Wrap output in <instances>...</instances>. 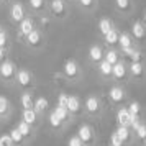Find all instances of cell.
<instances>
[{
	"instance_id": "6da1fadb",
	"label": "cell",
	"mask_w": 146,
	"mask_h": 146,
	"mask_svg": "<svg viewBox=\"0 0 146 146\" xmlns=\"http://www.w3.org/2000/svg\"><path fill=\"white\" fill-rule=\"evenodd\" d=\"M79 138L82 139V143L86 146H92L95 143V130H94L92 125H89V123H84V125L79 126Z\"/></svg>"
},
{
	"instance_id": "7a4b0ae2",
	"label": "cell",
	"mask_w": 146,
	"mask_h": 146,
	"mask_svg": "<svg viewBox=\"0 0 146 146\" xmlns=\"http://www.w3.org/2000/svg\"><path fill=\"white\" fill-rule=\"evenodd\" d=\"M84 108H86V112L89 113V115L95 117V115H99V113L102 112V102H100V99L97 95H89L86 99Z\"/></svg>"
},
{
	"instance_id": "3957f363",
	"label": "cell",
	"mask_w": 146,
	"mask_h": 146,
	"mask_svg": "<svg viewBox=\"0 0 146 146\" xmlns=\"http://www.w3.org/2000/svg\"><path fill=\"white\" fill-rule=\"evenodd\" d=\"M117 125H123V126H130L131 128V123L135 121L136 118H133L130 110H128V107H118V110H117Z\"/></svg>"
},
{
	"instance_id": "277c9868",
	"label": "cell",
	"mask_w": 146,
	"mask_h": 146,
	"mask_svg": "<svg viewBox=\"0 0 146 146\" xmlns=\"http://www.w3.org/2000/svg\"><path fill=\"white\" fill-rule=\"evenodd\" d=\"M108 99H110V102L115 104V105H121V104L126 100L125 89L120 87V86H113L112 89L108 90Z\"/></svg>"
},
{
	"instance_id": "5b68a950",
	"label": "cell",
	"mask_w": 146,
	"mask_h": 146,
	"mask_svg": "<svg viewBox=\"0 0 146 146\" xmlns=\"http://www.w3.org/2000/svg\"><path fill=\"white\" fill-rule=\"evenodd\" d=\"M128 74H130V69L125 66V62H121V61H118L115 66H113V72H112V77L115 80H118V82H121V80H126V77H128Z\"/></svg>"
},
{
	"instance_id": "8992f818",
	"label": "cell",
	"mask_w": 146,
	"mask_h": 146,
	"mask_svg": "<svg viewBox=\"0 0 146 146\" xmlns=\"http://www.w3.org/2000/svg\"><path fill=\"white\" fill-rule=\"evenodd\" d=\"M115 131L118 133V136L123 141H125L126 146H130L135 141V133H133V130L130 128V126H123V125H117V130Z\"/></svg>"
},
{
	"instance_id": "52a82bcc",
	"label": "cell",
	"mask_w": 146,
	"mask_h": 146,
	"mask_svg": "<svg viewBox=\"0 0 146 146\" xmlns=\"http://www.w3.org/2000/svg\"><path fill=\"white\" fill-rule=\"evenodd\" d=\"M79 74H80V69H79V66H77L76 61L69 59V61L64 62V76H66V77H69V79H76Z\"/></svg>"
},
{
	"instance_id": "ba28073f",
	"label": "cell",
	"mask_w": 146,
	"mask_h": 146,
	"mask_svg": "<svg viewBox=\"0 0 146 146\" xmlns=\"http://www.w3.org/2000/svg\"><path fill=\"white\" fill-rule=\"evenodd\" d=\"M131 36L138 41H145L146 40V28L141 21H135L131 27Z\"/></svg>"
},
{
	"instance_id": "9c48e42d",
	"label": "cell",
	"mask_w": 146,
	"mask_h": 146,
	"mask_svg": "<svg viewBox=\"0 0 146 146\" xmlns=\"http://www.w3.org/2000/svg\"><path fill=\"white\" fill-rule=\"evenodd\" d=\"M130 76L133 79H143L145 77V64L143 62H131L130 66Z\"/></svg>"
},
{
	"instance_id": "30bf717a",
	"label": "cell",
	"mask_w": 146,
	"mask_h": 146,
	"mask_svg": "<svg viewBox=\"0 0 146 146\" xmlns=\"http://www.w3.org/2000/svg\"><path fill=\"white\" fill-rule=\"evenodd\" d=\"M89 58H90V61L92 62H100V61L105 59V53H104V49L100 46H92L90 49H89Z\"/></svg>"
},
{
	"instance_id": "8fae6325",
	"label": "cell",
	"mask_w": 146,
	"mask_h": 146,
	"mask_svg": "<svg viewBox=\"0 0 146 146\" xmlns=\"http://www.w3.org/2000/svg\"><path fill=\"white\" fill-rule=\"evenodd\" d=\"M13 74H15V66H13V62H10V61H5V62L0 66V76H2L3 79H10Z\"/></svg>"
},
{
	"instance_id": "7c38bea8",
	"label": "cell",
	"mask_w": 146,
	"mask_h": 146,
	"mask_svg": "<svg viewBox=\"0 0 146 146\" xmlns=\"http://www.w3.org/2000/svg\"><path fill=\"white\" fill-rule=\"evenodd\" d=\"M80 100H79V97L77 95H69V100H67V110L71 113H79L80 112Z\"/></svg>"
},
{
	"instance_id": "4fadbf2b",
	"label": "cell",
	"mask_w": 146,
	"mask_h": 146,
	"mask_svg": "<svg viewBox=\"0 0 146 146\" xmlns=\"http://www.w3.org/2000/svg\"><path fill=\"white\" fill-rule=\"evenodd\" d=\"M51 12L58 17H62L64 12H66V3L64 0H53L51 2Z\"/></svg>"
},
{
	"instance_id": "5bb4252c",
	"label": "cell",
	"mask_w": 146,
	"mask_h": 146,
	"mask_svg": "<svg viewBox=\"0 0 146 146\" xmlns=\"http://www.w3.org/2000/svg\"><path fill=\"white\" fill-rule=\"evenodd\" d=\"M99 72L104 76V77H112V72H113V64H110L107 59L100 61L99 62Z\"/></svg>"
},
{
	"instance_id": "9a60e30c",
	"label": "cell",
	"mask_w": 146,
	"mask_h": 146,
	"mask_svg": "<svg viewBox=\"0 0 146 146\" xmlns=\"http://www.w3.org/2000/svg\"><path fill=\"white\" fill-rule=\"evenodd\" d=\"M17 80H18V84L23 87H27L31 84V74L28 72V71H25V69H21V71H18L17 72Z\"/></svg>"
},
{
	"instance_id": "2e32d148",
	"label": "cell",
	"mask_w": 146,
	"mask_h": 146,
	"mask_svg": "<svg viewBox=\"0 0 146 146\" xmlns=\"http://www.w3.org/2000/svg\"><path fill=\"white\" fill-rule=\"evenodd\" d=\"M36 110L35 108H23V115H21V120H25L27 123H30V125H33V123H36Z\"/></svg>"
},
{
	"instance_id": "e0dca14e",
	"label": "cell",
	"mask_w": 146,
	"mask_h": 146,
	"mask_svg": "<svg viewBox=\"0 0 146 146\" xmlns=\"http://www.w3.org/2000/svg\"><path fill=\"white\" fill-rule=\"evenodd\" d=\"M48 107H49V102H48L46 97H38V99L35 100V110L38 113H43L44 110H48Z\"/></svg>"
},
{
	"instance_id": "ac0fdd59",
	"label": "cell",
	"mask_w": 146,
	"mask_h": 146,
	"mask_svg": "<svg viewBox=\"0 0 146 146\" xmlns=\"http://www.w3.org/2000/svg\"><path fill=\"white\" fill-rule=\"evenodd\" d=\"M133 133H135V139H138V141L143 143V139L146 138V121H141V123L133 130Z\"/></svg>"
},
{
	"instance_id": "d6986e66",
	"label": "cell",
	"mask_w": 146,
	"mask_h": 146,
	"mask_svg": "<svg viewBox=\"0 0 146 146\" xmlns=\"http://www.w3.org/2000/svg\"><path fill=\"white\" fill-rule=\"evenodd\" d=\"M33 30H35L33 21L30 20V18H23V20L20 21V33L21 35H30Z\"/></svg>"
},
{
	"instance_id": "ffe728a7",
	"label": "cell",
	"mask_w": 146,
	"mask_h": 146,
	"mask_svg": "<svg viewBox=\"0 0 146 146\" xmlns=\"http://www.w3.org/2000/svg\"><path fill=\"white\" fill-rule=\"evenodd\" d=\"M10 13H12V18H13L15 21H21L23 20V7H21L20 3H15L13 7H12V10H10Z\"/></svg>"
},
{
	"instance_id": "44dd1931",
	"label": "cell",
	"mask_w": 146,
	"mask_h": 146,
	"mask_svg": "<svg viewBox=\"0 0 146 146\" xmlns=\"http://www.w3.org/2000/svg\"><path fill=\"white\" fill-rule=\"evenodd\" d=\"M99 30H100V33L105 36L110 30H113V23L112 20H108V18H102V20L99 21Z\"/></svg>"
},
{
	"instance_id": "7402d4cb",
	"label": "cell",
	"mask_w": 146,
	"mask_h": 146,
	"mask_svg": "<svg viewBox=\"0 0 146 146\" xmlns=\"http://www.w3.org/2000/svg\"><path fill=\"white\" fill-rule=\"evenodd\" d=\"M118 38H120L118 31L113 28V30H110V31L105 35V43H107V44H110V46H113V44H118Z\"/></svg>"
},
{
	"instance_id": "603a6c76",
	"label": "cell",
	"mask_w": 146,
	"mask_h": 146,
	"mask_svg": "<svg viewBox=\"0 0 146 146\" xmlns=\"http://www.w3.org/2000/svg\"><path fill=\"white\" fill-rule=\"evenodd\" d=\"M118 44H120V48H121V49H123V48H131V46H133L131 36H130L128 33H120Z\"/></svg>"
},
{
	"instance_id": "cb8c5ba5",
	"label": "cell",
	"mask_w": 146,
	"mask_h": 146,
	"mask_svg": "<svg viewBox=\"0 0 146 146\" xmlns=\"http://www.w3.org/2000/svg\"><path fill=\"white\" fill-rule=\"evenodd\" d=\"M54 113H56V115H58V117H59L61 120H62V121H67V120H69V110H67V107H62V105H56V108H54L53 110Z\"/></svg>"
},
{
	"instance_id": "d4e9b609",
	"label": "cell",
	"mask_w": 146,
	"mask_h": 146,
	"mask_svg": "<svg viewBox=\"0 0 146 146\" xmlns=\"http://www.w3.org/2000/svg\"><path fill=\"white\" fill-rule=\"evenodd\" d=\"M128 110H130L133 118H139V113H141V105H139V102H136V100L130 102V104H128Z\"/></svg>"
},
{
	"instance_id": "484cf974",
	"label": "cell",
	"mask_w": 146,
	"mask_h": 146,
	"mask_svg": "<svg viewBox=\"0 0 146 146\" xmlns=\"http://www.w3.org/2000/svg\"><path fill=\"white\" fill-rule=\"evenodd\" d=\"M115 5H117V8L120 12L128 13L131 10V0H115Z\"/></svg>"
},
{
	"instance_id": "4316f807",
	"label": "cell",
	"mask_w": 146,
	"mask_h": 146,
	"mask_svg": "<svg viewBox=\"0 0 146 146\" xmlns=\"http://www.w3.org/2000/svg\"><path fill=\"white\" fill-rule=\"evenodd\" d=\"M27 41L31 44V46H38L40 44V41H41V35L40 31H36V30H33L30 35H27Z\"/></svg>"
},
{
	"instance_id": "83f0119b",
	"label": "cell",
	"mask_w": 146,
	"mask_h": 146,
	"mask_svg": "<svg viewBox=\"0 0 146 146\" xmlns=\"http://www.w3.org/2000/svg\"><path fill=\"white\" fill-rule=\"evenodd\" d=\"M105 59L108 61L110 64H113V66H115V64H117V62L120 61L118 51H117V49H108V51L105 53Z\"/></svg>"
},
{
	"instance_id": "f1b7e54d",
	"label": "cell",
	"mask_w": 146,
	"mask_h": 146,
	"mask_svg": "<svg viewBox=\"0 0 146 146\" xmlns=\"http://www.w3.org/2000/svg\"><path fill=\"white\" fill-rule=\"evenodd\" d=\"M21 105H23V108H33L35 107L33 97H31L30 94H23V95H21Z\"/></svg>"
},
{
	"instance_id": "f546056e",
	"label": "cell",
	"mask_w": 146,
	"mask_h": 146,
	"mask_svg": "<svg viewBox=\"0 0 146 146\" xmlns=\"http://www.w3.org/2000/svg\"><path fill=\"white\" fill-rule=\"evenodd\" d=\"M17 128L21 131V135H23V136H30V135H31V125H30V123H27L25 120H21Z\"/></svg>"
},
{
	"instance_id": "4dcf8cb0",
	"label": "cell",
	"mask_w": 146,
	"mask_h": 146,
	"mask_svg": "<svg viewBox=\"0 0 146 146\" xmlns=\"http://www.w3.org/2000/svg\"><path fill=\"white\" fill-rule=\"evenodd\" d=\"M10 136H12V139H13L15 145H21V143H23V138H25L18 128H13V130L10 131Z\"/></svg>"
},
{
	"instance_id": "1f68e13d",
	"label": "cell",
	"mask_w": 146,
	"mask_h": 146,
	"mask_svg": "<svg viewBox=\"0 0 146 146\" xmlns=\"http://www.w3.org/2000/svg\"><path fill=\"white\" fill-rule=\"evenodd\" d=\"M49 123H51V126H53V128H61L64 121H62V120H61L54 112H51V113H49Z\"/></svg>"
},
{
	"instance_id": "d6a6232c",
	"label": "cell",
	"mask_w": 146,
	"mask_h": 146,
	"mask_svg": "<svg viewBox=\"0 0 146 146\" xmlns=\"http://www.w3.org/2000/svg\"><path fill=\"white\" fill-rule=\"evenodd\" d=\"M110 145H113V146H126L125 141L120 138L117 131H113L112 135H110Z\"/></svg>"
},
{
	"instance_id": "836d02e7",
	"label": "cell",
	"mask_w": 146,
	"mask_h": 146,
	"mask_svg": "<svg viewBox=\"0 0 146 146\" xmlns=\"http://www.w3.org/2000/svg\"><path fill=\"white\" fill-rule=\"evenodd\" d=\"M130 59L131 62H143V53L139 49H133V53L130 54Z\"/></svg>"
},
{
	"instance_id": "e575fe53",
	"label": "cell",
	"mask_w": 146,
	"mask_h": 146,
	"mask_svg": "<svg viewBox=\"0 0 146 146\" xmlns=\"http://www.w3.org/2000/svg\"><path fill=\"white\" fill-rule=\"evenodd\" d=\"M7 110H8V100L3 95H0V115H5Z\"/></svg>"
},
{
	"instance_id": "d590c367",
	"label": "cell",
	"mask_w": 146,
	"mask_h": 146,
	"mask_svg": "<svg viewBox=\"0 0 146 146\" xmlns=\"http://www.w3.org/2000/svg\"><path fill=\"white\" fill-rule=\"evenodd\" d=\"M13 145V139L10 135H2L0 136V146H12Z\"/></svg>"
},
{
	"instance_id": "8d00e7d4",
	"label": "cell",
	"mask_w": 146,
	"mask_h": 146,
	"mask_svg": "<svg viewBox=\"0 0 146 146\" xmlns=\"http://www.w3.org/2000/svg\"><path fill=\"white\" fill-rule=\"evenodd\" d=\"M67 146H86V145L82 143V139L79 138V135H76V136H72V138L69 139Z\"/></svg>"
},
{
	"instance_id": "74e56055",
	"label": "cell",
	"mask_w": 146,
	"mask_h": 146,
	"mask_svg": "<svg viewBox=\"0 0 146 146\" xmlns=\"http://www.w3.org/2000/svg\"><path fill=\"white\" fill-rule=\"evenodd\" d=\"M67 100H69V95H67V94H59V97H58V105L67 107Z\"/></svg>"
},
{
	"instance_id": "f35d334b",
	"label": "cell",
	"mask_w": 146,
	"mask_h": 146,
	"mask_svg": "<svg viewBox=\"0 0 146 146\" xmlns=\"http://www.w3.org/2000/svg\"><path fill=\"white\" fill-rule=\"evenodd\" d=\"M30 5H31L35 10H40V8H43V5H44V0H30Z\"/></svg>"
},
{
	"instance_id": "ab89813d",
	"label": "cell",
	"mask_w": 146,
	"mask_h": 146,
	"mask_svg": "<svg viewBox=\"0 0 146 146\" xmlns=\"http://www.w3.org/2000/svg\"><path fill=\"white\" fill-rule=\"evenodd\" d=\"M79 3H80V5H82V7H86V8H89V7H92L94 0H79Z\"/></svg>"
},
{
	"instance_id": "60d3db41",
	"label": "cell",
	"mask_w": 146,
	"mask_h": 146,
	"mask_svg": "<svg viewBox=\"0 0 146 146\" xmlns=\"http://www.w3.org/2000/svg\"><path fill=\"white\" fill-rule=\"evenodd\" d=\"M5 44H7V35L2 31V33H0V46L3 48Z\"/></svg>"
},
{
	"instance_id": "b9f144b4",
	"label": "cell",
	"mask_w": 146,
	"mask_h": 146,
	"mask_svg": "<svg viewBox=\"0 0 146 146\" xmlns=\"http://www.w3.org/2000/svg\"><path fill=\"white\" fill-rule=\"evenodd\" d=\"M3 54H5V53H3V48L0 46V59H2V58H3Z\"/></svg>"
},
{
	"instance_id": "7bdbcfd3",
	"label": "cell",
	"mask_w": 146,
	"mask_h": 146,
	"mask_svg": "<svg viewBox=\"0 0 146 146\" xmlns=\"http://www.w3.org/2000/svg\"><path fill=\"white\" fill-rule=\"evenodd\" d=\"M143 146H146V138H145V139H143Z\"/></svg>"
},
{
	"instance_id": "ee69618b",
	"label": "cell",
	"mask_w": 146,
	"mask_h": 146,
	"mask_svg": "<svg viewBox=\"0 0 146 146\" xmlns=\"http://www.w3.org/2000/svg\"><path fill=\"white\" fill-rule=\"evenodd\" d=\"M145 21H146V12H145Z\"/></svg>"
},
{
	"instance_id": "f6af8a7d",
	"label": "cell",
	"mask_w": 146,
	"mask_h": 146,
	"mask_svg": "<svg viewBox=\"0 0 146 146\" xmlns=\"http://www.w3.org/2000/svg\"><path fill=\"white\" fill-rule=\"evenodd\" d=\"M0 33H2V27H0Z\"/></svg>"
},
{
	"instance_id": "bcb514c9",
	"label": "cell",
	"mask_w": 146,
	"mask_h": 146,
	"mask_svg": "<svg viewBox=\"0 0 146 146\" xmlns=\"http://www.w3.org/2000/svg\"><path fill=\"white\" fill-rule=\"evenodd\" d=\"M108 146H113V145H108Z\"/></svg>"
}]
</instances>
